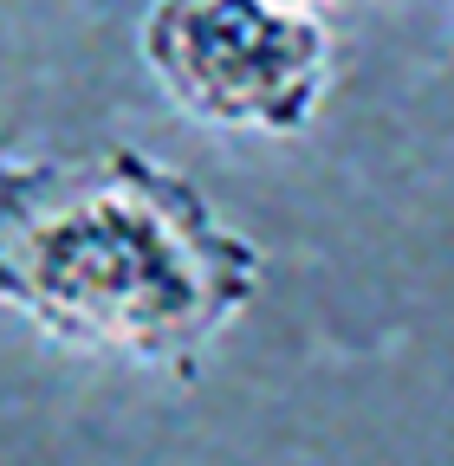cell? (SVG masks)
Returning a JSON list of instances; mask_svg holds the SVG:
<instances>
[{
  "instance_id": "obj_1",
  "label": "cell",
  "mask_w": 454,
  "mask_h": 466,
  "mask_svg": "<svg viewBox=\"0 0 454 466\" xmlns=\"http://www.w3.org/2000/svg\"><path fill=\"white\" fill-rule=\"evenodd\" d=\"M260 279L253 233L137 143L0 156V305L52 343L195 376Z\"/></svg>"
},
{
  "instance_id": "obj_2",
  "label": "cell",
  "mask_w": 454,
  "mask_h": 466,
  "mask_svg": "<svg viewBox=\"0 0 454 466\" xmlns=\"http://www.w3.org/2000/svg\"><path fill=\"white\" fill-rule=\"evenodd\" d=\"M137 46L156 91L208 130L299 137L331 85V33L293 0H150Z\"/></svg>"
},
{
  "instance_id": "obj_3",
  "label": "cell",
  "mask_w": 454,
  "mask_h": 466,
  "mask_svg": "<svg viewBox=\"0 0 454 466\" xmlns=\"http://www.w3.org/2000/svg\"><path fill=\"white\" fill-rule=\"evenodd\" d=\"M293 7H312V14H318V7H331V0H293Z\"/></svg>"
}]
</instances>
